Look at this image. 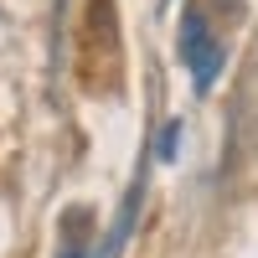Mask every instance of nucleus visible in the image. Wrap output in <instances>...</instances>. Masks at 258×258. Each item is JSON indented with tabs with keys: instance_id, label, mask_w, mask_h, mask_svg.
<instances>
[{
	"instance_id": "f257e3e1",
	"label": "nucleus",
	"mask_w": 258,
	"mask_h": 258,
	"mask_svg": "<svg viewBox=\"0 0 258 258\" xmlns=\"http://www.w3.org/2000/svg\"><path fill=\"white\" fill-rule=\"evenodd\" d=\"M181 57H186L191 78H197V88L207 93L217 83V73H222V41L212 36L202 6H186V16H181Z\"/></svg>"
},
{
	"instance_id": "f03ea898",
	"label": "nucleus",
	"mask_w": 258,
	"mask_h": 258,
	"mask_svg": "<svg viewBox=\"0 0 258 258\" xmlns=\"http://www.w3.org/2000/svg\"><path fill=\"white\" fill-rule=\"evenodd\" d=\"M88 41L103 52L119 47V21H114V0H88Z\"/></svg>"
},
{
	"instance_id": "7ed1b4c3",
	"label": "nucleus",
	"mask_w": 258,
	"mask_h": 258,
	"mask_svg": "<svg viewBox=\"0 0 258 258\" xmlns=\"http://www.w3.org/2000/svg\"><path fill=\"white\" fill-rule=\"evenodd\" d=\"M135 202H140V181H135V191H129V207H124V217H119V227H114V243H119L124 232H129V217H135ZM109 253H114V248H103L98 258H109Z\"/></svg>"
},
{
	"instance_id": "20e7f679",
	"label": "nucleus",
	"mask_w": 258,
	"mask_h": 258,
	"mask_svg": "<svg viewBox=\"0 0 258 258\" xmlns=\"http://www.w3.org/2000/svg\"><path fill=\"white\" fill-rule=\"evenodd\" d=\"M176 145H181V124H165V135H160V155L170 160V155H176Z\"/></svg>"
}]
</instances>
